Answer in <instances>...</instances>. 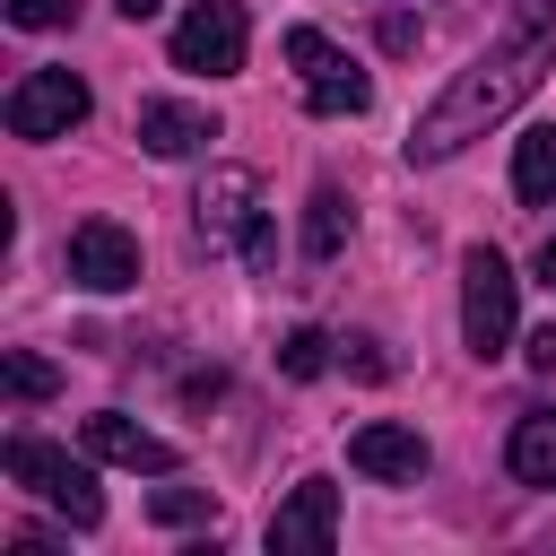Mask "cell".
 Returning <instances> with one entry per match:
<instances>
[{
	"label": "cell",
	"mask_w": 556,
	"mask_h": 556,
	"mask_svg": "<svg viewBox=\"0 0 556 556\" xmlns=\"http://www.w3.org/2000/svg\"><path fill=\"white\" fill-rule=\"evenodd\" d=\"M547 61H556V0H504L495 43L469 52V70H460V78L417 113V130L400 139L408 165H443V156H460L469 139H486V130L547 78Z\"/></svg>",
	"instance_id": "1"
},
{
	"label": "cell",
	"mask_w": 556,
	"mask_h": 556,
	"mask_svg": "<svg viewBox=\"0 0 556 556\" xmlns=\"http://www.w3.org/2000/svg\"><path fill=\"white\" fill-rule=\"evenodd\" d=\"M87 460H96V452H87ZM87 460H70V452L43 443V434H9V452H0V469H9L17 486H35L70 530H96V521H104V486H96Z\"/></svg>",
	"instance_id": "2"
},
{
	"label": "cell",
	"mask_w": 556,
	"mask_h": 556,
	"mask_svg": "<svg viewBox=\"0 0 556 556\" xmlns=\"http://www.w3.org/2000/svg\"><path fill=\"white\" fill-rule=\"evenodd\" d=\"M460 339L478 365H495L513 348V261L495 243H469L460 252Z\"/></svg>",
	"instance_id": "3"
},
{
	"label": "cell",
	"mask_w": 556,
	"mask_h": 556,
	"mask_svg": "<svg viewBox=\"0 0 556 556\" xmlns=\"http://www.w3.org/2000/svg\"><path fill=\"white\" fill-rule=\"evenodd\" d=\"M278 43H287V61H295V78H304V104H313L321 122H356V113L374 104V78H365L321 26H287Z\"/></svg>",
	"instance_id": "4"
},
{
	"label": "cell",
	"mask_w": 556,
	"mask_h": 556,
	"mask_svg": "<svg viewBox=\"0 0 556 556\" xmlns=\"http://www.w3.org/2000/svg\"><path fill=\"white\" fill-rule=\"evenodd\" d=\"M243 43H252L243 0H191L174 17V70H191V78H235L243 70Z\"/></svg>",
	"instance_id": "5"
},
{
	"label": "cell",
	"mask_w": 556,
	"mask_h": 556,
	"mask_svg": "<svg viewBox=\"0 0 556 556\" xmlns=\"http://www.w3.org/2000/svg\"><path fill=\"white\" fill-rule=\"evenodd\" d=\"M87 113H96V96H87L78 70H26V78L9 87V104H0V122H9L17 139H70Z\"/></svg>",
	"instance_id": "6"
},
{
	"label": "cell",
	"mask_w": 556,
	"mask_h": 556,
	"mask_svg": "<svg viewBox=\"0 0 556 556\" xmlns=\"http://www.w3.org/2000/svg\"><path fill=\"white\" fill-rule=\"evenodd\" d=\"M200 217V243L208 252H235L252 226H261V182H252V165H208V182H200V200H191Z\"/></svg>",
	"instance_id": "7"
},
{
	"label": "cell",
	"mask_w": 556,
	"mask_h": 556,
	"mask_svg": "<svg viewBox=\"0 0 556 556\" xmlns=\"http://www.w3.org/2000/svg\"><path fill=\"white\" fill-rule=\"evenodd\" d=\"M70 278H78L87 295H122V287H139V235L113 226V217L70 226Z\"/></svg>",
	"instance_id": "8"
},
{
	"label": "cell",
	"mask_w": 556,
	"mask_h": 556,
	"mask_svg": "<svg viewBox=\"0 0 556 556\" xmlns=\"http://www.w3.org/2000/svg\"><path fill=\"white\" fill-rule=\"evenodd\" d=\"M426 434L417 426H391V417H374V426H356L348 434V469H365L374 486H417L426 478Z\"/></svg>",
	"instance_id": "9"
},
{
	"label": "cell",
	"mask_w": 556,
	"mask_h": 556,
	"mask_svg": "<svg viewBox=\"0 0 556 556\" xmlns=\"http://www.w3.org/2000/svg\"><path fill=\"white\" fill-rule=\"evenodd\" d=\"M339 539V486L330 478H295V495L269 513V547L278 556H321Z\"/></svg>",
	"instance_id": "10"
},
{
	"label": "cell",
	"mask_w": 556,
	"mask_h": 556,
	"mask_svg": "<svg viewBox=\"0 0 556 556\" xmlns=\"http://www.w3.org/2000/svg\"><path fill=\"white\" fill-rule=\"evenodd\" d=\"M217 139V113L208 104H182V96H148L139 104V148L148 156H200Z\"/></svg>",
	"instance_id": "11"
},
{
	"label": "cell",
	"mask_w": 556,
	"mask_h": 556,
	"mask_svg": "<svg viewBox=\"0 0 556 556\" xmlns=\"http://www.w3.org/2000/svg\"><path fill=\"white\" fill-rule=\"evenodd\" d=\"M87 452H96V460H113V469H148V478H165V469H174V443H165V434H148L139 417H122V408H96V417H87Z\"/></svg>",
	"instance_id": "12"
},
{
	"label": "cell",
	"mask_w": 556,
	"mask_h": 556,
	"mask_svg": "<svg viewBox=\"0 0 556 556\" xmlns=\"http://www.w3.org/2000/svg\"><path fill=\"white\" fill-rule=\"evenodd\" d=\"M513 200L521 208H547L556 200V122H530L513 139Z\"/></svg>",
	"instance_id": "13"
},
{
	"label": "cell",
	"mask_w": 556,
	"mask_h": 556,
	"mask_svg": "<svg viewBox=\"0 0 556 556\" xmlns=\"http://www.w3.org/2000/svg\"><path fill=\"white\" fill-rule=\"evenodd\" d=\"M504 469H513L521 486H556V408H530V417L513 426V443H504Z\"/></svg>",
	"instance_id": "14"
},
{
	"label": "cell",
	"mask_w": 556,
	"mask_h": 556,
	"mask_svg": "<svg viewBox=\"0 0 556 556\" xmlns=\"http://www.w3.org/2000/svg\"><path fill=\"white\" fill-rule=\"evenodd\" d=\"M356 235V208H348V191H313L304 200V261H339V243Z\"/></svg>",
	"instance_id": "15"
},
{
	"label": "cell",
	"mask_w": 556,
	"mask_h": 556,
	"mask_svg": "<svg viewBox=\"0 0 556 556\" xmlns=\"http://www.w3.org/2000/svg\"><path fill=\"white\" fill-rule=\"evenodd\" d=\"M330 365H339V339H330V330L304 321V330L278 339V374H287V382H313V374H330Z\"/></svg>",
	"instance_id": "16"
},
{
	"label": "cell",
	"mask_w": 556,
	"mask_h": 556,
	"mask_svg": "<svg viewBox=\"0 0 556 556\" xmlns=\"http://www.w3.org/2000/svg\"><path fill=\"white\" fill-rule=\"evenodd\" d=\"M0 382H9V400H52V391H61V374H52L35 348H9V356H0Z\"/></svg>",
	"instance_id": "17"
},
{
	"label": "cell",
	"mask_w": 556,
	"mask_h": 556,
	"mask_svg": "<svg viewBox=\"0 0 556 556\" xmlns=\"http://www.w3.org/2000/svg\"><path fill=\"white\" fill-rule=\"evenodd\" d=\"M148 521H165V530L217 521V495H208V486H156V495H148Z\"/></svg>",
	"instance_id": "18"
},
{
	"label": "cell",
	"mask_w": 556,
	"mask_h": 556,
	"mask_svg": "<svg viewBox=\"0 0 556 556\" xmlns=\"http://www.w3.org/2000/svg\"><path fill=\"white\" fill-rule=\"evenodd\" d=\"M70 17H78V0H9V26H26V35H52Z\"/></svg>",
	"instance_id": "19"
},
{
	"label": "cell",
	"mask_w": 556,
	"mask_h": 556,
	"mask_svg": "<svg viewBox=\"0 0 556 556\" xmlns=\"http://www.w3.org/2000/svg\"><path fill=\"white\" fill-rule=\"evenodd\" d=\"M339 365H348V374H365V382H382V374H391L382 339H339Z\"/></svg>",
	"instance_id": "20"
},
{
	"label": "cell",
	"mask_w": 556,
	"mask_h": 556,
	"mask_svg": "<svg viewBox=\"0 0 556 556\" xmlns=\"http://www.w3.org/2000/svg\"><path fill=\"white\" fill-rule=\"evenodd\" d=\"M521 356H530V365H539V374H556V321H539V330H530V339H521Z\"/></svg>",
	"instance_id": "21"
},
{
	"label": "cell",
	"mask_w": 556,
	"mask_h": 556,
	"mask_svg": "<svg viewBox=\"0 0 556 556\" xmlns=\"http://www.w3.org/2000/svg\"><path fill=\"white\" fill-rule=\"evenodd\" d=\"M243 261H252V269H269V261H278V235H269V217L243 235Z\"/></svg>",
	"instance_id": "22"
},
{
	"label": "cell",
	"mask_w": 556,
	"mask_h": 556,
	"mask_svg": "<svg viewBox=\"0 0 556 556\" xmlns=\"http://www.w3.org/2000/svg\"><path fill=\"white\" fill-rule=\"evenodd\" d=\"M382 43H391V52H417V17L391 9V17H382Z\"/></svg>",
	"instance_id": "23"
},
{
	"label": "cell",
	"mask_w": 556,
	"mask_h": 556,
	"mask_svg": "<svg viewBox=\"0 0 556 556\" xmlns=\"http://www.w3.org/2000/svg\"><path fill=\"white\" fill-rule=\"evenodd\" d=\"M113 9H122V17H130V26H139V17H156V9H165V0H113Z\"/></svg>",
	"instance_id": "24"
},
{
	"label": "cell",
	"mask_w": 556,
	"mask_h": 556,
	"mask_svg": "<svg viewBox=\"0 0 556 556\" xmlns=\"http://www.w3.org/2000/svg\"><path fill=\"white\" fill-rule=\"evenodd\" d=\"M539 278H547V287H556V235H547V243H539Z\"/></svg>",
	"instance_id": "25"
}]
</instances>
